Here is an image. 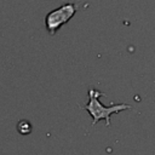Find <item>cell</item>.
Instances as JSON below:
<instances>
[{"label":"cell","mask_w":155,"mask_h":155,"mask_svg":"<svg viewBox=\"0 0 155 155\" xmlns=\"http://www.w3.org/2000/svg\"><path fill=\"white\" fill-rule=\"evenodd\" d=\"M101 96H104V93L98 90L90 88L88 90V102L86 103V105L81 107L92 116V126H94L99 120H105V125L109 127L111 114H117L122 110L132 108L130 104H125V103H120V104L111 103L109 107H105L99 102Z\"/></svg>","instance_id":"6da1fadb"},{"label":"cell","mask_w":155,"mask_h":155,"mask_svg":"<svg viewBox=\"0 0 155 155\" xmlns=\"http://www.w3.org/2000/svg\"><path fill=\"white\" fill-rule=\"evenodd\" d=\"M76 13V5L74 2H67L62 6L50 11L45 17V25L50 35H54L58 29L68 23Z\"/></svg>","instance_id":"7a4b0ae2"},{"label":"cell","mask_w":155,"mask_h":155,"mask_svg":"<svg viewBox=\"0 0 155 155\" xmlns=\"http://www.w3.org/2000/svg\"><path fill=\"white\" fill-rule=\"evenodd\" d=\"M31 124L28 121V120H19L18 124H17V132L22 136H27V134H30L31 133Z\"/></svg>","instance_id":"3957f363"}]
</instances>
